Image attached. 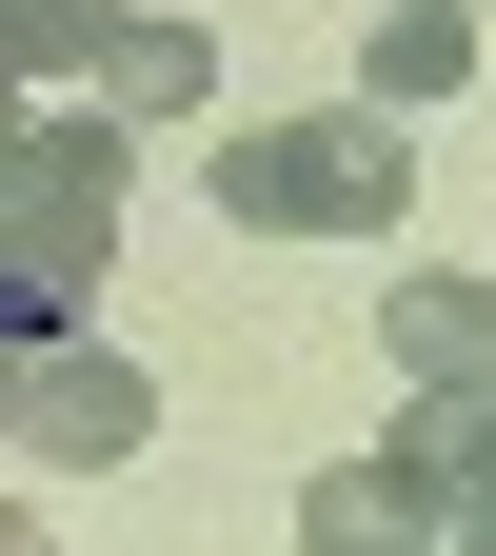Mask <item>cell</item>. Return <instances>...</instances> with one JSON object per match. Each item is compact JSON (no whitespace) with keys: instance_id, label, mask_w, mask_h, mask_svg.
Segmentation results:
<instances>
[{"instance_id":"6da1fadb","label":"cell","mask_w":496,"mask_h":556,"mask_svg":"<svg viewBox=\"0 0 496 556\" xmlns=\"http://www.w3.org/2000/svg\"><path fill=\"white\" fill-rule=\"evenodd\" d=\"M417 199V139L378 100H318V119H239L219 139V219L239 239H397Z\"/></svg>"},{"instance_id":"7a4b0ae2","label":"cell","mask_w":496,"mask_h":556,"mask_svg":"<svg viewBox=\"0 0 496 556\" xmlns=\"http://www.w3.org/2000/svg\"><path fill=\"white\" fill-rule=\"evenodd\" d=\"M0 258H21V358H60L100 299V258H119V119H60L21 139V179H0Z\"/></svg>"},{"instance_id":"3957f363","label":"cell","mask_w":496,"mask_h":556,"mask_svg":"<svg viewBox=\"0 0 496 556\" xmlns=\"http://www.w3.org/2000/svg\"><path fill=\"white\" fill-rule=\"evenodd\" d=\"M139 438H160V378H139V358H100V338H60V358H21V457L100 477V457H139Z\"/></svg>"},{"instance_id":"277c9868","label":"cell","mask_w":496,"mask_h":556,"mask_svg":"<svg viewBox=\"0 0 496 556\" xmlns=\"http://www.w3.org/2000/svg\"><path fill=\"white\" fill-rule=\"evenodd\" d=\"M378 338L417 358V397H496V278H457V258H397Z\"/></svg>"},{"instance_id":"5b68a950","label":"cell","mask_w":496,"mask_h":556,"mask_svg":"<svg viewBox=\"0 0 496 556\" xmlns=\"http://www.w3.org/2000/svg\"><path fill=\"white\" fill-rule=\"evenodd\" d=\"M298 556H457V517L397 457H338V477H298Z\"/></svg>"},{"instance_id":"8992f818","label":"cell","mask_w":496,"mask_h":556,"mask_svg":"<svg viewBox=\"0 0 496 556\" xmlns=\"http://www.w3.org/2000/svg\"><path fill=\"white\" fill-rule=\"evenodd\" d=\"M476 80V0H378V40H358V100L417 119V100H457Z\"/></svg>"},{"instance_id":"52a82bcc","label":"cell","mask_w":496,"mask_h":556,"mask_svg":"<svg viewBox=\"0 0 496 556\" xmlns=\"http://www.w3.org/2000/svg\"><path fill=\"white\" fill-rule=\"evenodd\" d=\"M119 40H139L119 0H0V60H21L40 100H60V80H119Z\"/></svg>"},{"instance_id":"ba28073f","label":"cell","mask_w":496,"mask_h":556,"mask_svg":"<svg viewBox=\"0 0 496 556\" xmlns=\"http://www.w3.org/2000/svg\"><path fill=\"white\" fill-rule=\"evenodd\" d=\"M199 100H219V40H199V21H139L119 40V119H199Z\"/></svg>"},{"instance_id":"9c48e42d","label":"cell","mask_w":496,"mask_h":556,"mask_svg":"<svg viewBox=\"0 0 496 556\" xmlns=\"http://www.w3.org/2000/svg\"><path fill=\"white\" fill-rule=\"evenodd\" d=\"M476 517H496V397H476Z\"/></svg>"},{"instance_id":"30bf717a","label":"cell","mask_w":496,"mask_h":556,"mask_svg":"<svg viewBox=\"0 0 496 556\" xmlns=\"http://www.w3.org/2000/svg\"><path fill=\"white\" fill-rule=\"evenodd\" d=\"M457 556H496V517H457Z\"/></svg>"}]
</instances>
